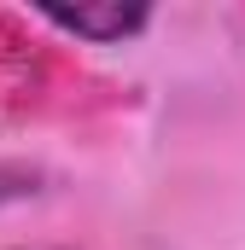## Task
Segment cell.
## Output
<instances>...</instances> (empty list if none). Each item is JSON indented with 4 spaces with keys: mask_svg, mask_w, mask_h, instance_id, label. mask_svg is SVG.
<instances>
[{
    "mask_svg": "<svg viewBox=\"0 0 245 250\" xmlns=\"http://www.w3.org/2000/svg\"><path fill=\"white\" fill-rule=\"evenodd\" d=\"M41 192V169L29 163H0V204H24Z\"/></svg>",
    "mask_w": 245,
    "mask_h": 250,
    "instance_id": "cell-2",
    "label": "cell"
},
{
    "mask_svg": "<svg viewBox=\"0 0 245 250\" xmlns=\"http://www.w3.org/2000/svg\"><path fill=\"white\" fill-rule=\"evenodd\" d=\"M41 18L64 29V35H76V41H94V47H117V41H134L146 23H152V6H41Z\"/></svg>",
    "mask_w": 245,
    "mask_h": 250,
    "instance_id": "cell-1",
    "label": "cell"
},
{
    "mask_svg": "<svg viewBox=\"0 0 245 250\" xmlns=\"http://www.w3.org/2000/svg\"><path fill=\"white\" fill-rule=\"evenodd\" d=\"M41 250H53V245H41Z\"/></svg>",
    "mask_w": 245,
    "mask_h": 250,
    "instance_id": "cell-3",
    "label": "cell"
}]
</instances>
